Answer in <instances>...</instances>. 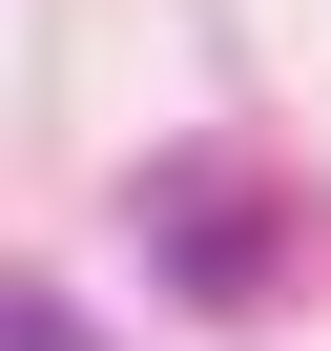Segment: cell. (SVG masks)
Returning <instances> with one entry per match:
<instances>
[{"label": "cell", "instance_id": "cell-1", "mask_svg": "<svg viewBox=\"0 0 331 351\" xmlns=\"http://www.w3.org/2000/svg\"><path fill=\"white\" fill-rule=\"evenodd\" d=\"M145 228H166V289H187V310H269V207H249V186H228V207L166 186Z\"/></svg>", "mask_w": 331, "mask_h": 351}, {"label": "cell", "instance_id": "cell-2", "mask_svg": "<svg viewBox=\"0 0 331 351\" xmlns=\"http://www.w3.org/2000/svg\"><path fill=\"white\" fill-rule=\"evenodd\" d=\"M0 351H104V330H83L62 289H21V269H0Z\"/></svg>", "mask_w": 331, "mask_h": 351}]
</instances>
